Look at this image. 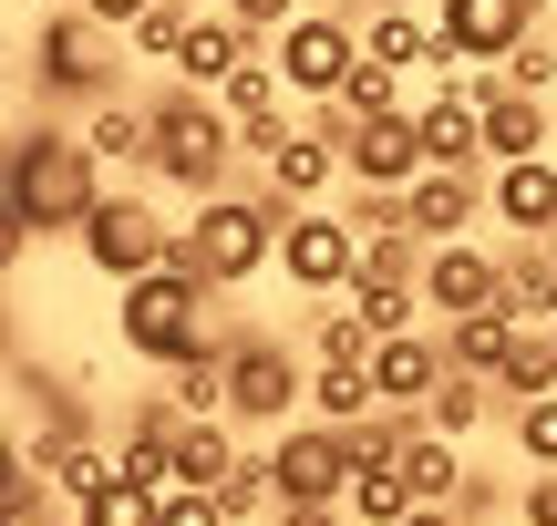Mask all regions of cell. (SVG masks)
<instances>
[{
    "instance_id": "obj_34",
    "label": "cell",
    "mask_w": 557,
    "mask_h": 526,
    "mask_svg": "<svg viewBox=\"0 0 557 526\" xmlns=\"http://www.w3.org/2000/svg\"><path fill=\"white\" fill-rule=\"evenodd\" d=\"M506 434H517L527 465H557V392H547V403H517V413H506Z\"/></svg>"
},
{
    "instance_id": "obj_10",
    "label": "cell",
    "mask_w": 557,
    "mask_h": 526,
    "mask_svg": "<svg viewBox=\"0 0 557 526\" xmlns=\"http://www.w3.org/2000/svg\"><path fill=\"white\" fill-rule=\"evenodd\" d=\"M269 454H278V496H289V506H341V496H351V434L341 424H278L269 434Z\"/></svg>"
},
{
    "instance_id": "obj_28",
    "label": "cell",
    "mask_w": 557,
    "mask_h": 526,
    "mask_svg": "<svg viewBox=\"0 0 557 526\" xmlns=\"http://www.w3.org/2000/svg\"><path fill=\"white\" fill-rule=\"evenodd\" d=\"M341 506H351V526H403L413 516V486H403V465H361Z\"/></svg>"
},
{
    "instance_id": "obj_7",
    "label": "cell",
    "mask_w": 557,
    "mask_h": 526,
    "mask_svg": "<svg viewBox=\"0 0 557 526\" xmlns=\"http://www.w3.org/2000/svg\"><path fill=\"white\" fill-rule=\"evenodd\" d=\"M278 279H289L299 300H341V289L361 279V227L341 217V206H299V217L278 227Z\"/></svg>"
},
{
    "instance_id": "obj_5",
    "label": "cell",
    "mask_w": 557,
    "mask_h": 526,
    "mask_svg": "<svg viewBox=\"0 0 557 526\" xmlns=\"http://www.w3.org/2000/svg\"><path fill=\"white\" fill-rule=\"evenodd\" d=\"M299 403H310L299 351L269 341V330H227V424H238V434H278Z\"/></svg>"
},
{
    "instance_id": "obj_38",
    "label": "cell",
    "mask_w": 557,
    "mask_h": 526,
    "mask_svg": "<svg viewBox=\"0 0 557 526\" xmlns=\"http://www.w3.org/2000/svg\"><path fill=\"white\" fill-rule=\"evenodd\" d=\"M83 11H94V21H114V32H135V21L156 11V0H83Z\"/></svg>"
},
{
    "instance_id": "obj_36",
    "label": "cell",
    "mask_w": 557,
    "mask_h": 526,
    "mask_svg": "<svg viewBox=\"0 0 557 526\" xmlns=\"http://www.w3.org/2000/svg\"><path fill=\"white\" fill-rule=\"evenodd\" d=\"M299 11H310V0H227V21H248L259 41H278V32H289Z\"/></svg>"
},
{
    "instance_id": "obj_13",
    "label": "cell",
    "mask_w": 557,
    "mask_h": 526,
    "mask_svg": "<svg viewBox=\"0 0 557 526\" xmlns=\"http://www.w3.org/2000/svg\"><path fill=\"white\" fill-rule=\"evenodd\" d=\"M485 186H496V165H485V176H465V165H423L413 186H403V217L423 227V238H465V227H475V206H485Z\"/></svg>"
},
{
    "instance_id": "obj_43",
    "label": "cell",
    "mask_w": 557,
    "mask_h": 526,
    "mask_svg": "<svg viewBox=\"0 0 557 526\" xmlns=\"http://www.w3.org/2000/svg\"><path fill=\"white\" fill-rule=\"evenodd\" d=\"M197 11H227V0H197Z\"/></svg>"
},
{
    "instance_id": "obj_3",
    "label": "cell",
    "mask_w": 557,
    "mask_h": 526,
    "mask_svg": "<svg viewBox=\"0 0 557 526\" xmlns=\"http://www.w3.org/2000/svg\"><path fill=\"white\" fill-rule=\"evenodd\" d=\"M207 300H218V289L186 279V268H145V279L114 289V341L135 351L145 372H176V362H197V351L218 341V330H207Z\"/></svg>"
},
{
    "instance_id": "obj_33",
    "label": "cell",
    "mask_w": 557,
    "mask_h": 526,
    "mask_svg": "<svg viewBox=\"0 0 557 526\" xmlns=\"http://www.w3.org/2000/svg\"><path fill=\"white\" fill-rule=\"evenodd\" d=\"M506 83H517V93H547V103H557V41H547V32H527L517 52H506Z\"/></svg>"
},
{
    "instance_id": "obj_4",
    "label": "cell",
    "mask_w": 557,
    "mask_h": 526,
    "mask_svg": "<svg viewBox=\"0 0 557 526\" xmlns=\"http://www.w3.org/2000/svg\"><path fill=\"white\" fill-rule=\"evenodd\" d=\"M124 52L135 41L114 32V21H94V11H52L32 32V62H41V83L52 93H73V103H114V83H124Z\"/></svg>"
},
{
    "instance_id": "obj_19",
    "label": "cell",
    "mask_w": 557,
    "mask_h": 526,
    "mask_svg": "<svg viewBox=\"0 0 557 526\" xmlns=\"http://www.w3.org/2000/svg\"><path fill=\"white\" fill-rule=\"evenodd\" d=\"M465 444L455 434H434V424H413V444H403V486H413V506H455L465 496Z\"/></svg>"
},
{
    "instance_id": "obj_41",
    "label": "cell",
    "mask_w": 557,
    "mask_h": 526,
    "mask_svg": "<svg viewBox=\"0 0 557 526\" xmlns=\"http://www.w3.org/2000/svg\"><path fill=\"white\" fill-rule=\"evenodd\" d=\"M361 11H423V0H361Z\"/></svg>"
},
{
    "instance_id": "obj_1",
    "label": "cell",
    "mask_w": 557,
    "mask_h": 526,
    "mask_svg": "<svg viewBox=\"0 0 557 526\" xmlns=\"http://www.w3.org/2000/svg\"><path fill=\"white\" fill-rule=\"evenodd\" d=\"M103 206V155L62 124H21L11 135V165H0V248H32V238H62Z\"/></svg>"
},
{
    "instance_id": "obj_18",
    "label": "cell",
    "mask_w": 557,
    "mask_h": 526,
    "mask_svg": "<svg viewBox=\"0 0 557 526\" xmlns=\"http://www.w3.org/2000/svg\"><path fill=\"white\" fill-rule=\"evenodd\" d=\"M83 145L103 155V176H124V165H156V114L145 103H83Z\"/></svg>"
},
{
    "instance_id": "obj_15",
    "label": "cell",
    "mask_w": 557,
    "mask_h": 526,
    "mask_svg": "<svg viewBox=\"0 0 557 526\" xmlns=\"http://www.w3.org/2000/svg\"><path fill=\"white\" fill-rule=\"evenodd\" d=\"M444 372H455V362H444V341H434V330H393V341L372 351V392H382V403H403V413H423V403H434V383H444Z\"/></svg>"
},
{
    "instance_id": "obj_37",
    "label": "cell",
    "mask_w": 557,
    "mask_h": 526,
    "mask_svg": "<svg viewBox=\"0 0 557 526\" xmlns=\"http://www.w3.org/2000/svg\"><path fill=\"white\" fill-rule=\"evenodd\" d=\"M517 516H527V526H557V465H527V486H517Z\"/></svg>"
},
{
    "instance_id": "obj_14",
    "label": "cell",
    "mask_w": 557,
    "mask_h": 526,
    "mask_svg": "<svg viewBox=\"0 0 557 526\" xmlns=\"http://www.w3.org/2000/svg\"><path fill=\"white\" fill-rule=\"evenodd\" d=\"M485 206H496V227H517V238H557V155H517V165H496Z\"/></svg>"
},
{
    "instance_id": "obj_9",
    "label": "cell",
    "mask_w": 557,
    "mask_h": 526,
    "mask_svg": "<svg viewBox=\"0 0 557 526\" xmlns=\"http://www.w3.org/2000/svg\"><path fill=\"white\" fill-rule=\"evenodd\" d=\"M73 238H83V259H94V279L124 289V279H145V268H165V238H176V227H165L145 197H114V186H103V206L73 227Z\"/></svg>"
},
{
    "instance_id": "obj_2",
    "label": "cell",
    "mask_w": 557,
    "mask_h": 526,
    "mask_svg": "<svg viewBox=\"0 0 557 526\" xmlns=\"http://www.w3.org/2000/svg\"><path fill=\"white\" fill-rule=\"evenodd\" d=\"M145 114H156V165L145 176H165L176 197H227V165L248 155L238 114L207 83H165V93H145Z\"/></svg>"
},
{
    "instance_id": "obj_6",
    "label": "cell",
    "mask_w": 557,
    "mask_h": 526,
    "mask_svg": "<svg viewBox=\"0 0 557 526\" xmlns=\"http://www.w3.org/2000/svg\"><path fill=\"white\" fill-rule=\"evenodd\" d=\"M310 135L341 155V176H351V186H413L423 165H434V155H423V124H413V114H372V124H361L351 103H320Z\"/></svg>"
},
{
    "instance_id": "obj_24",
    "label": "cell",
    "mask_w": 557,
    "mask_h": 526,
    "mask_svg": "<svg viewBox=\"0 0 557 526\" xmlns=\"http://www.w3.org/2000/svg\"><path fill=\"white\" fill-rule=\"evenodd\" d=\"M485 413H496V383H485V372H444V383H434V403H423V424L465 444V434H475Z\"/></svg>"
},
{
    "instance_id": "obj_29",
    "label": "cell",
    "mask_w": 557,
    "mask_h": 526,
    "mask_svg": "<svg viewBox=\"0 0 557 526\" xmlns=\"http://www.w3.org/2000/svg\"><path fill=\"white\" fill-rule=\"evenodd\" d=\"M73 526H165V496L156 486H135V475H114L103 496H83Z\"/></svg>"
},
{
    "instance_id": "obj_42",
    "label": "cell",
    "mask_w": 557,
    "mask_h": 526,
    "mask_svg": "<svg viewBox=\"0 0 557 526\" xmlns=\"http://www.w3.org/2000/svg\"><path fill=\"white\" fill-rule=\"evenodd\" d=\"M238 526H278V516H238Z\"/></svg>"
},
{
    "instance_id": "obj_11",
    "label": "cell",
    "mask_w": 557,
    "mask_h": 526,
    "mask_svg": "<svg viewBox=\"0 0 557 526\" xmlns=\"http://www.w3.org/2000/svg\"><path fill=\"white\" fill-rule=\"evenodd\" d=\"M423 310L434 321H465V310H506V259L475 238H444L434 259H423Z\"/></svg>"
},
{
    "instance_id": "obj_35",
    "label": "cell",
    "mask_w": 557,
    "mask_h": 526,
    "mask_svg": "<svg viewBox=\"0 0 557 526\" xmlns=\"http://www.w3.org/2000/svg\"><path fill=\"white\" fill-rule=\"evenodd\" d=\"M165 526H227L218 486H165Z\"/></svg>"
},
{
    "instance_id": "obj_39",
    "label": "cell",
    "mask_w": 557,
    "mask_h": 526,
    "mask_svg": "<svg viewBox=\"0 0 557 526\" xmlns=\"http://www.w3.org/2000/svg\"><path fill=\"white\" fill-rule=\"evenodd\" d=\"M278 526H351V506H278Z\"/></svg>"
},
{
    "instance_id": "obj_27",
    "label": "cell",
    "mask_w": 557,
    "mask_h": 526,
    "mask_svg": "<svg viewBox=\"0 0 557 526\" xmlns=\"http://www.w3.org/2000/svg\"><path fill=\"white\" fill-rule=\"evenodd\" d=\"M278 93H289V73H278V52H248L238 73L218 83V103H227V114H238V124H259V114H278Z\"/></svg>"
},
{
    "instance_id": "obj_20",
    "label": "cell",
    "mask_w": 557,
    "mask_h": 526,
    "mask_svg": "<svg viewBox=\"0 0 557 526\" xmlns=\"http://www.w3.org/2000/svg\"><path fill=\"white\" fill-rule=\"evenodd\" d=\"M517 330H527L517 310H465V321H444V362L496 383V372H506V351H517Z\"/></svg>"
},
{
    "instance_id": "obj_25",
    "label": "cell",
    "mask_w": 557,
    "mask_h": 526,
    "mask_svg": "<svg viewBox=\"0 0 557 526\" xmlns=\"http://www.w3.org/2000/svg\"><path fill=\"white\" fill-rule=\"evenodd\" d=\"M310 413H320V424H361V413H382V392H372L361 362H320L310 372Z\"/></svg>"
},
{
    "instance_id": "obj_21",
    "label": "cell",
    "mask_w": 557,
    "mask_h": 526,
    "mask_svg": "<svg viewBox=\"0 0 557 526\" xmlns=\"http://www.w3.org/2000/svg\"><path fill=\"white\" fill-rule=\"evenodd\" d=\"M547 93H517V83H506L496 103H485V155L496 165H517V155H547Z\"/></svg>"
},
{
    "instance_id": "obj_40",
    "label": "cell",
    "mask_w": 557,
    "mask_h": 526,
    "mask_svg": "<svg viewBox=\"0 0 557 526\" xmlns=\"http://www.w3.org/2000/svg\"><path fill=\"white\" fill-rule=\"evenodd\" d=\"M403 526H475V516H455V506H413Z\"/></svg>"
},
{
    "instance_id": "obj_45",
    "label": "cell",
    "mask_w": 557,
    "mask_h": 526,
    "mask_svg": "<svg viewBox=\"0 0 557 526\" xmlns=\"http://www.w3.org/2000/svg\"><path fill=\"white\" fill-rule=\"evenodd\" d=\"M547 330H557V321H547Z\"/></svg>"
},
{
    "instance_id": "obj_17",
    "label": "cell",
    "mask_w": 557,
    "mask_h": 526,
    "mask_svg": "<svg viewBox=\"0 0 557 526\" xmlns=\"http://www.w3.org/2000/svg\"><path fill=\"white\" fill-rule=\"evenodd\" d=\"M248 52H269V41L248 32V21H227V11H197V32H186V52H176V83H207V93H218V83L238 73Z\"/></svg>"
},
{
    "instance_id": "obj_44",
    "label": "cell",
    "mask_w": 557,
    "mask_h": 526,
    "mask_svg": "<svg viewBox=\"0 0 557 526\" xmlns=\"http://www.w3.org/2000/svg\"><path fill=\"white\" fill-rule=\"evenodd\" d=\"M537 11H557V0H537Z\"/></svg>"
},
{
    "instance_id": "obj_32",
    "label": "cell",
    "mask_w": 557,
    "mask_h": 526,
    "mask_svg": "<svg viewBox=\"0 0 557 526\" xmlns=\"http://www.w3.org/2000/svg\"><path fill=\"white\" fill-rule=\"evenodd\" d=\"M331 103H351V114L361 124H372V114H403V73H393V62H361V73L351 83H341V93Z\"/></svg>"
},
{
    "instance_id": "obj_30",
    "label": "cell",
    "mask_w": 557,
    "mask_h": 526,
    "mask_svg": "<svg viewBox=\"0 0 557 526\" xmlns=\"http://www.w3.org/2000/svg\"><path fill=\"white\" fill-rule=\"evenodd\" d=\"M310 351H320V362H361V372H372V351H382V330L361 321L351 300H331V310H320V321H310Z\"/></svg>"
},
{
    "instance_id": "obj_23",
    "label": "cell",
    "mask_w": 557,
    "mask_h": 526,
    "mask_svg": "<svg viewBox=\"0 0 557 526\" xmlns=\"http://www.w3.org/2000/svg\"><path fill=\"white\" fill-rule=\"evenodd\" d=\"M547 392H557V330H517V351L496 372V403L517 413V403H547Z\"/></svg>"
},
{
    "instance_id": "obj_12",
    "label": "cell",
    "mask_w": 557,
    "mask_h": 526,
    "mask_svg": "<svg viewBox=\"0 0 557 526\" xmlns=\"http://www.w3.org/2000/svg\"><path fill=\"white\" fill-rule=\"evenodd\" d=\"M434 32L455 62H506L537 32V0H434Z\"/></svg>"
},
{
    "instance_id": "obj_8",
    "label": "cell",
    "mask_w": 557,
    "mask_h": 526,
    "mask_svg": "<svg viewBox=\"0 0 557 526\" xmlns=\"http://www.w3.org/2000/svg\"><path fill=\"white\" fill-rule=\"evenodd\" d=\"M269 52H278V73H289L299 103H331L341 83L361 73V11H299Z\"/></svg>"
},
{
    "instance_id": "obj_22",
    "label": "cell",
    "mask_w": 557,
    "mask_h": 526,
    "mask_svg": "<svg viewBox=\"0 0 557 526\" xmlns=\"http://www.w3.org/2000/svg\"><path fill=\"white\" fill-rule=\"evenodd\" d=\"M32 454H41V465H52V486L73 496V506H83V496H103V486H114V475H124V465H114V444H94V434H41Z\"/></svg>"
},
{
    "instance_id": "obj_26",
    "label": "cell",
    "mask_w": 557,
    "mask_h": 526,
    "mask_svg": "<svg viewBox=\"0 0 557 526\" xmlns=\"http://www.w3.org/2000/svg\"><path fill=\"white\" fill-rule=\"evenodd\" d=\"M341 300H351L382 341H393V330H423V279H351Z\"/></svg>"
},
{
    "instance_id": "obj_31",
    "label": "cell",
    "mask_w": 557,
    "mask_h": 526,
    "mask_svg": "<svg viewBox=\"0 0 557 526\" xmlns=\"http://www.w3.org/2000/svg\"><path fill=\"white\" fill-rule=\"evenodd\" d=\"M186 32H197V0H156V11L135 21V62H165V73H176V52H186Z\"/></svg>"
},
{
    "instance_id": "obj_16",
    "label": "cell",
    "mask_w": 557,
    "mask_h": 526,
    "mask_svg": "<svg viewBox=\"0 0 557 526\" xmlns=\"http://www.w3.org/2000/svg\"><path fill=\"white\" fill-rule=\"evenodd\" d=\"M331 186H351V176H341V155L299 124V135L269 155V186H259V197H278V206H331Z\"/></svg>"
}]
</instances>
